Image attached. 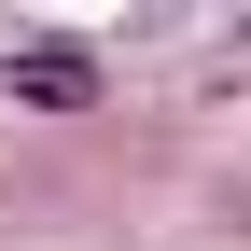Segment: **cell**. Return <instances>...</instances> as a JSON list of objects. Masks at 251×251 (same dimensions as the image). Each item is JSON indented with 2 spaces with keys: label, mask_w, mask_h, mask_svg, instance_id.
Wrapping results in <instances>:
<instances>
[{
  "label": "cell",
  "mask_w": 251,
  "mask_h": 251,
  "mask_svg": "<svg viewBox=\"0 0 251 251\" xmlns=\"http://www.w3.org/2000/svg\"><path fill=\"white\" fill-rule=\"evenodd\" d=\"M14 98H42V112L98 98V56H84V42H14Z\"/></svg>",
  "instance_id": "cell-1"
}]
</instances>
